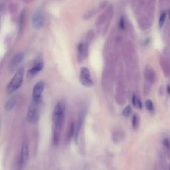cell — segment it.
<instances>
[{
  "instance_id": "cell-2",
  "label": "cell",
  "mask_w": 170,
  "mask_h": 170,
  "mask_svg": "<svg viewBox=\"0 0 170 170\" xmlns=\"http://www.w3.org/2000/svg\"><path fill=\"white\" fill-rule=\"evenodd\" d=\"M24 73L25 70L23 67L17 69L15 75L11 79L7 87V91L8 93H13L20 88V86L22 85L23 80H24Z\"/></svg>"
},
{
  "instance_id": "cell-4",
  "label": "cell",
  "mask_w": 170,
  "mask_h": 170,
  "mask_svg": "<svg viewBox=\"0 0 170 170\" xmlns=\"http://www.w3.org/2000/svg\"><path fill=\"white\" fill-rule=\"evenodd\" d=\"M45 83L43 81L37 82L33 89V100L41 103L43 100V92L44 91Z\"/></svg>"
},
{
  "instance_id": "cell-8",
  "label": "cell",
  "mask_w": 170,
  "mask_h": 170,
  "mask_svg": "<svg viewBox=\"0 0 170 170\" xmlns=\"http://www.w3.org/2000/svg\"><path fill=\"white\" fill-rule=\"evenodd\" d=\"M24 57V56L23 53H17L13 57L9 65V69L11 72H13L18 69L19 65L21 63Z\"/></svg>"
},
{
  "instance_id": "cell-19",
  "label": "cell",
  "mask_w": 170,
  "mask_h": 170,
  "mask_svg": "<svg viewBox=\"0 0 170 170\" xmlns=\"http://www.w3.org/2000/svg\"><path fill=\"white\" fill-rule=\"evenodd\" d=\"M73 134H74V124L72 123L71 126H70V128H69V131H68V138H71L72 136H73Z\"/></svg>"
},
{
  "instance_id": "cell-10",
  "label": "cell",
  "mask_w": 170,
  "mask_h": 170,
  "mask_svg": "<svg viewBox=\"0 0 170 170\" xmlns=\"http://www.w3.org/2000/svg\"><path fill=\"white\" fill-rule=\"evenodd\" d=\"M82 121H83V116L82 114L80 115L79 119L77 120V122L76 124V127L74 128V138H75V142H77L78 140V138H79V135L80 132V130L82 128Z\"/></svg>"
},
{
  "instance_id": "cell-1",
  "label": "cell",
  "mask_w": 170,
  "mask_h": 170,
  "mask_svg": "<svg viewBox=\"0 0 170 170\" xmlns=\"http://www.w3.org/2000/svg\"><path fill=\"white\" fill-rule=\"evenodd\" d=\"M66 105L65 100L62 99L57 102L53 110V143L54 145L58 144L59 142L60 132L65 120Z\"/></svg>"
},
{
  "instance_id": "cell-7",
  "label": "cell",
  "mask_w": 170,
  "mask_h": 170,
  "mask_svg": "<svg viewBox=\"0 0 170 170\" xmlns=\"http://www.w3.org/2000/svg\"><path fill=\"white\" fill-rule=\"evenodd\" d=\"M43 66H44V63H43V59L41 58L37 59L34 63L33 67L29 69L27 72L28 79H32L37 73H39L40 71H41L43 68Z\"/></svg>"
},
{
  "instance_id": "cell-12",
  "label": "cell",
  "mask_w": 170,
  "mask_h": 170,
  "mask_svg": "<svg viewBox=\"0 0 170 170\" xmlns=\"http://www.w3.org/2000/svg\"><path fill=\"white\" fill-rule=\"evenodd\" d=\"M77 50L79 53L83 55L84 57H86L87 54V50H88V45L87 44H85L83 43H80L78 45Z\"/></svg>"
},
{
  "instance_id": "cell-16",
  "label": "cell",
  "mask_w": 170,
  "mask_h": 170,
  "mask_svg": "<svg viewBox=\"0 0 170 170\" xmlns=\"http://www.w3.org/2000/svg\"><path fill=\"white\" fill-rule=\"evenodd\" d=\"M146 107L149 112H152L154 110V104L150 100H147L146 101Z\"/></svg>"
},
{
  "instance_id": "cell-14",
  "label": "cell",
  "mask_w": 170,
  "mask_h": 170,
  "mask_svg": "<svg viewBox=\"0 0 170 170\" xmlns=\"http://www.w3.org/2000/svg\"><path fill=\"white\" fill-rule=\"evenodd\" d=\"M145 74L146 78L148 79V80H154V73L153 70L151 68L148 67L146 68L145 70Z\"/></svg>"
},
{
  "instance_id": "cell-17",
  "label": "cell",
  "mask_w": 170,
  "mask_h": 170,
  "mask_svg": "<svg viewBox=\"0 0 170 170\" xmlns=\"http://www.w3.org/2000/svg\"><path fill=\"white\" fill-rule=\"evenodd\" d=\"M138 124H139V118H138L136 114H134L133 118H132V126L134 129H137Z\"/></svg>"
},
{
  "instance_id": "cell-9",
  "label": "cell",
  "mask_w": 170,
  "mask_h": 170,
  "mask_svg": "<svg viewBox=\"0 0 170 170\" xmlns=\"http://www.w3.org/2000/svg\"><path fill=\"white\" fill-rule=\"evenodd\" d=\"M29 158V148L27 143H24L21 150V155H20V164L21 166L27 162Z\"/></svg>"
},
{
  "instance_id": "cell-20",
  "label": "cell",
  "mask_w": 170,
  "mask_h": 170,
  "mask_svg": "<svg viewBox=\"0 0 170 170\" xmlns=\"http://www.w3.org/2000/svg\"><path fill=\"white\" fill-rule=\"evenodd\" d=\"M125 19L124 17H121V19L120 20V23H119V26L120 28L121 29H124L126 28V22H125Z\"/></svg>"
},
{
  "instance_id": "cell-13",
  "label": "cell",
  "mask_w": 170,
  "mask_h": 170,
  "mask_svg": "<svg viewBox=\"0 0 170 170\" xmlns=\"http://www.w3.org/2000/svg\"><path fill=\"white\" fill-rule=\"evenodd\" d=\"M132 103H133V105H134L135 107H136L139 109H141L142 108V103L136 95L134 94L133 97H132Z\"/></svg>"
},
{
  "instance_id": "cell-15",
  "label": "cell",
  "mask_w": 170,
  "mask_h": 170,
  "mask_svg": "<svg viewBox=\"0 0 170 170\" xmlns=\"http://www.w3.org/2000/svg\"><path fill=\"white\" fill-rule=\"evenodd\" d=\"M166 13L163 12L162 14L159 18V21H158V25H159V27L161 29L163 27L164 24H165L166 19Z\"/></svg>"
},
{
  "instance_id": "cell-3",
  "label": "cell",
  "mask_w": 170,
  "mask_h": 170,
  "mask_svg": "<svg viewBox=\"0 0 170 170\" xmlns=\"http://www.w3.org/2000/svg\"><path fill=\"white\" fill-rule=\"evenodd\" d=\"M41 103L32 101L29 106L27 111V120L31 124L36 123L39 120L40 114V105Z\"/></svg>"
},
{
  "instance_id": "cell-5",
  "label": "cell",
  "mask_w": 170,
  "mask_h": 170,
  "mask_svg": "<svg viewBox=\"0 0 170 170\" xmlns=\"http://www.w3.org/2000/svg\"><path fill=\"white\" fill-rule=\"evenodd\" d=\"M80 80L82 85L86 87H91L93 85V81L91 79L90 71L88 68L82 67L80 69Z\"/></svg>"
},
{
  "instance_id": "cell-11",
  "label": "cell",
  "mask_w": 170,
  "mask_h": 170,
  "mask_svg": "<svg viewBox=\"0 0 170 170\" xmlns=\"http://www.w3.org/2000/svg\"><path fill=\"white\" fill-rule=\"evenodd\" d=\"M17 99L15 97L11 98L10 100H8L6 104L5 105V110L7 111H10L14 108V106L16 105Z\"/></svg>"
},
{
  "instance_id": "cell-18",
  "label": "cell",
  "mask_w": 170,
  "mask_h": 170,
  "mask_svg": "<svg viewBox=\"0 0 170 170\" xmlns=\"http://www.w3.org/2000/svg\"><path fill=\"white\" fill-rule=\"evenodd\" d=\"M132 108L130 106H126V107L124 109V110L122 112V115L125 117H128L130 114L131 113Z\"/></svg>"
},
{
  "instance_id": "cell-6",
  "label": "cell",
  "mask_w": 170,
  "mask_h": 170,
  "mask_svg": "<svg viewBox=\"0 0 170 170\" xmlns=\"http://www.w3.org/2000/svg\"><path fill=\"white\" fill-rule=\"evenodd\" d=\"M33 27L36 29H41L45 24V17L41 11H36L33 17Z\"/></svg>"
}]
</instances>
